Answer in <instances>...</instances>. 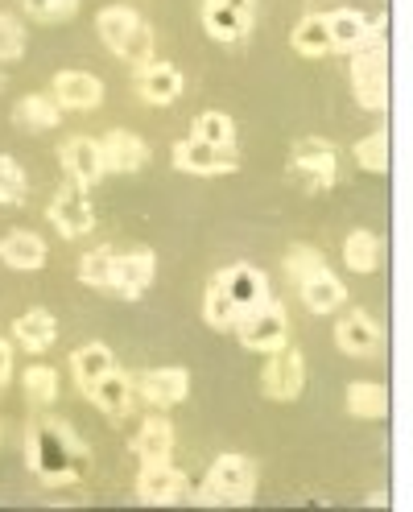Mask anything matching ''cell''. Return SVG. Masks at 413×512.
Returning a JSON list of instances; mask_svg holds the SVG:
<instances>
[{"instance_id": "obj_1", "label": "cell", "mask_w": 413, "mask_h": 512, "mask_svg": "<svg viewBox=\"0 0 413 512\" xmlns=\"http://www.w3.org/2000/svg\"><path fill=\"white\" fill-rule=\"evenodd\" d=\"M25 459L42 475V484L50 488H62V484H75L87 471V446L62 426V422H50V418H38L34 426L25 430Z\"/></svg>"}, {"instance_id": "obj_2", "label": "cell", "mask_w": 413, "mask_h": 512, "mask_svg": "<svg viewBox=\"0 0 413 512\" xmlns=\"http://www.w3.org/2000/svg\"><path fill=\"white\" fill-rule=\"evenodd\" d=\"M352 91H356L360 108L385 112V104H389V54H385V38H372L360 50H352Z\"/></svg>"}, {"instance_id": "obj_3", "label": "cell", "mask_w": 413, "mask_h": 512, "mask_svg": "<svg viewBox=\"0 0 413 512\" xmlns=\"http://www.w3.org/2000/svg\"><path fill=\"white\" fill-rule=\"evenodd\" d=\"M257 492V463L244 455H219L207 471V488H203V504H248Z\"/></svg>"}, {"instance_id": "obj_4", "label": "cell", "mask_w": 413, "mask_h": 512, "mask_svg": "<svg viewBox=\"0 0 413 512\" xmlns=\"http://www.w3.org/2000/svg\"><path fill=\"white\" fill-rule=\"evenodd\" d=\"M290 174L302 178V186L310 190H331L339 178V153L327 137H306L294 145L290 153Z\"/></svg>"}, {"instance_id": "obj_5", "label": "cell", "mask_w": 413, "mask_h": 512, "mask_svg": "<svg viewBox=\"0 0 413 512\" xmlns=\"http://www.w3.org/2000/svg\"><path fill=\"white\" fill-rule=\"evenodd\" d=\"M302 384H306V356L298 347H277L269 351V364L261 372V389L269 401H294L302 397Z\"/></svg>"}, {"instance_id": "obj_6", "label": "cell", "mask_w": 413, "mask_h": 512, "mask_svg": "<svg viewBox=\"0 0 413 512\" xmlns=\"http://www.w3.org/2000/svg\"><path fill=\"white\" fill-rule=\"evenodd\" d=\"M236 331H240V343L248 351H277V347H285V335H290V318H285L281 302L269 298L265 306L244 314L236 323Z\"/></svg>"}, {"instance_id": "obj_7", "label": "cell", "mask_w": 413, "mask_h": 512, "mask_svg": "<svg viewBox=\"0 0 413 512\" xmlns=\"http://www.w3.org/2000/svg\"><path fill=\"white\" fill-rule=\"evenodd\" d=\"M174 166L182 174H199V178H215V174H236L240 170V157L232 149H215L199 137H190V141H178L174 145Z\"/></svg>"}, {"instance_id": "obj_8", "label": "cell", "mask_w": 413, "mask_h": 512, "mask_svg": "<svg viewBox=\"0 0 413 512\" xmlns=\"http://www.w3.org/2000/svg\"><path fill=\"white\" fill-rule=\"evenodd\" d=\"M50 223L67 236V240H79L95 228V211H91V199H87V190L83 182H71V186H62L54 203H50Z\"/></svg>"}, {"instance_id": "obj_9", "label": "cell", "mask_w": 413, "mask_h": 512, "mask_svg": "<svg viewBox=\"0 0 413 512\" xmlns=\"http://www.w3.org/2000/svg\"><path fill=\"white\" fill-rule=\"evenodd\" d=\"M327 25H331L335 50H343V54H352V50H360L364 42H372V38L385 34V17L376 21V17L360 13V9H335V13H327Z\"/></svg>"}, {"instance_id": "obj_10", "label": "cell", "mask_w": 413, "mask_h": 512, "mask_svg": "<svg viewBox=\"0 0 413 512\" xmlns=\"http://www.w3.org/2000/svg\"><path fill=\"white\" fill-rule=\"evenodd\" d=\"M335 347L343 351V356L372 360V356H380V327L364 310H347L335 323Z\"/></svg>"}, {"instance_id": "obj_11", "label": "cell", "mask_w": 413, "mask_h": 512, "mask_svg": "<svg viewBox=\"0 0 413 512\" xmlns=\"http://www.w3.org/2000/svg\"><path fill=\"white\" fill-rule=\"evenodd\" d=\"M153 277H157V256H153V252H124V256H116L108 294L133 302V298H141V294L149 290Z\"/></svg>"}, {"instance_id": "obj_12", "label": "cell", "mask_w": 413, "mask_h": 512, "mask_svg": "<svg viewBox=\"0 0 413 512\" xmlns=\"http://www.w3.org/2000/svg\"><path fill=\"white\" fill-rule=\"evenodd\" d=\"M58 157H62V166H67L71 182L91 186V182H100V178L108 174V162H104V141H91V137H71V141H62Z\"/></svg>"}, {"instance_id": "obj_13", "label": "cell", "mask_w": 413, "mask_h": 512, "mask_svg": "<svg viewBox=\"0 0 413 512\" xmlns=\"http://www.w3.org/2000/svg\"><path fill=\"white\" fill-rule=\"evenodd\" d=\"M137 393L157 409H174L190 393V372L186 368H153L137 380Z\"/></svg>"}, {"instance_id": "obj_14", "label": "cell", "mask_w": 413, "mask_h": 512, "mask_svg": "<svg viewBox=\"0 0 413 512\" xmlns=\"http://www.w3.org/2000/svg\"><path fill=\"white\" fill-rule=\"evenodd\" d=\"M219 277H224V285H228V294H232L240 318L269 302V277L257 265H232V269H224Z\"/></svg>"}, {"instance_id": "obj_15", "label": "cell", "mask_w": 413, "mask_h": 512, "mask_svg": "<svg viewBox=\"0 0 413 512\" xmlns=\"http://www.w3.org/2000/svg\"><path fill=\"white\" fill-rule=\"evenodd\" d=\"M137 496L145 504H174L186 496V475L170 463H141V479H137Z\"/></svg>"}, {"instance_id": "obj_16", "label": "cell", "mask_w": 413, "mask_h": 512, "mask_svg": "<svg viewBox=\"0 0 413 512\" xmlns=\"http://www.w3.org/2000/svg\"><path fill=\"white\" fill-rule=\"evenodd\" d=\"M54 100L71 112H91L104 100V83L87 71H58L54 75Z\"/></svg>"}, {"instance_id": "obj_17", "label": "cell", "mask_w": 413, "mask_h": 512, "mask_svg": "<svg viewBox=\"0 0 413 512\" xmlns=\"http://www.w3.org/2000/svg\"><path fill=\"white\" fill-rule=\"evenodd\" d=\"M87 397L95 401V409H100V413H108L112 422H120L124 413H129L133 397H137V380H133V376H124L120 368H112L108 376H100V380L91 384Z\"/></svg>"}, {"instance_id": "obj_18", "label": "cell", "mask_w": 413, "mask_h": 512, "mask_svg": "<svg viewBox=\"0 0 413 512\" xmlns=\"http://www.w3.org/2000/svg\"><path fill=\"white\" fill-rule=\"evenodd\" d=\"M104 162L112 174H137L149 162V149L137 133H129V128H112L104 137Z\"/></svg>"}, {"instance_id": "obj_19", "label": "cell", "mask_w": 413, "mask_h": 512, "mask_svg": "<svg viewBox=\"0 0 413 512\" xmlns=\"http://www.w3.org/2000/svg\"><path fill=\"white\" fill-rule=\"evenodd\" d=\"M298 294H302V302H306V310H314V314H331V310H339L343 302H347V290H343V281L323 265V269H314L302 285H298Z\"/></svg>"}, {"instance_id": "obj_20", "label": "cell", "mask_w": 413, "mask_h": 512, "mask_svg": "<svg viewBox=\"0 0 413 512\" xmlns=\"http://www.w3.org/2000/svg\"><path fill=\"white\" fill-rule=\"evenodd\" d=\"M0 261L17 273H34L46 265V244L38 232H9L0 240Z\"/></svg>"}, {"instance_id": "obj_21", "label": "cell", "mask_w": 413, "mask_h": 512, "mask_svg": "<svg viewBox=\"0 0 413 512\" xmlns=\"http://www.w3.org/2000/svg\"><path fill=\"white\" fill-rule=\"evenodd\" d=\"M137 87H141V100L166 108V104H174L178 95H182V71L170 67V62H149V67L141 71V83Z\"/></svg>"}, {"instance_id": "obj_22", "label": "cell", "mask_w": 413, "mask_h": 512, "mask_svg": "<svg viewBox=\"0 0 413 512\" xmlns=\"http://www.w3.org/2000/svg\"><path fill=\"white\" fill-rule=\"evenodd\" d=\"M133 451L141 463H170L174 455V426L166 418H145L137 438H133Z\"/></svg>"}, {"instance_id": "obj_23", "label": "cell", "mask_w": 413, "mask_h": 512, "mask_svg": "<svg viewBox=\"0 0 413 512\" xmlns=\"http://www.w3.org/2000/svg\"><path fill=\"white\" fill-rule=\"evenodd\" d=\"M290 46H294L302 58H327V54H335L327 13H310V17H302V21L294 25V34H290Z\"/></svg>"}, {"instance_id": "obj_24", "label": "cell", "mask_w": 413, "mask_h": 512, "mask_svg": "<svg viewBox=\"0 0 413 512\" xmlns=\"http://www.w3.org/2000/svg\"><path fill=\"white\" fill-rule=\"evenodd\" d=\"M203 29H207L215 42H240L248 29H252V17L228 9L224 0H203Z\"/></svg>"}, {"instance_id": "obj_25", "label": "cell", "mask_w": 413, "mask_h": 512, "mask_svg": "<svg viewBox=\"0 0 413 512\" xmlns=\"http://www.w3.org/2000/svg\"><path fill=\"white\" fill-rule=\"evenodd\" d=\"M137 25H141V13L129 9V5H108L100 9V17H95V29H100V42L108 50H124V42H129L137 34Z\"/></svg>"}, {"instance_id": "obj_26", "label": "cell", "mask_w": 413, "mask_h": 512, "mask_svg": "<svg viewBox=\"0 0 413 512\" xmlns=\"http://www.w3.org/2000/svg\"><path fill=\"white\" fill-rule=\"evenodd\" d=\"M112 368H116V360H112V351L104 343H83V347L71 351V376H75L79 389H91V384L100 376H108Z\"/></svg>"}, {"instance_id": "obj_27", "label": "cell", "mask_w": 413, "mask_h": 512, "mask_svg": "<svg viewBox=\"0 0 413 512\" xmlns=\"http://www.w3.org/2000/svg\"><path fill=\"white\" fill-rule=\"evenodd\" d=\"M385 409H389L385 384H372V380L347 384V413H352V418H360V422H376V418H385Z\"/></svg>"}, {"instance_id": "obj_28", "label": "cell", "mask_w": 413, "mask_h": 512, "mask_svg": "<svg viewBox=\"0 0 413 512\" xmlns=\"http://www.w3.org/2000/svg\"><path fill=\"white\" fill-rule=\"evenodd\" d=\"M17 343L25 351H46L54 339H58V323H54V314L50 310H25L17 318V327H13Z\"/></svg>"}, {"instance_id": "obj_29", "label": "cell", "mask_w": 413, "mask_h": 512, "mask_svg": "<svg viewBox=\"0 0 413 512\" xmlns=\"http://www.w3.org/2000/svg\"><path fill=\"white\" fill-rule=\"evenodd\" d=\"M203 318H207V327H215V331H232L240 323V310H236V302H232L228 285H224L219 273L211 277L207 294H203Z\"/></svg>"}, {"instance_id": "obj_30", "label": "cell", "mask_w": 413, "mask_h": 512, "mask_svg": "<svg viewBox=\"0 0 413 512\" xmlns=\"http://www.w3.org/2000/svg\"><path fill=\"white\" fill-rule=\"evenodd\" d=\"M58 120H62V104L54 100V95H25V100L17 104V124L34 128V133L58 128Z\"/></svg>"}, {"instance_id": "obj_31", "label": "cell", "mask_w": 413, "mask_h": 512, "mask_svg": "<svg viewBox=\"0 0 413 512\" xmlns=\"http://www.w3.org/2000/svg\"><path fill=\"white\" fill-rule=\"evenodd\" d=\"M343 265L352 273H376L380 269V240L372 232H352L343 240Z\"/></svg>"}, {"instance_id": "obj_32", "label": "cell", "mask_w": 413, "mask_h": 512, "mask_svg": "<svg viewBox=\"0 0 413 512\" xmlns=\"http://www.w3.org/2000/svg\"><path fill=\"white\" fill-rule=\"evenodd\" d=\"M21 389L29 397V405H54L58 401V372L46 364H34L21 372Z\"/></svg>"}, {"instance_id": "obj_33", "label": "cell", "mask_w": 413, "mask_h": 512, "mask_svg": "<svg viewBox=\"0 0 413 512\" xmlns=\"http://www.w3.org/2000/svg\"><path fill=\"white\" fill-rule=\"evenodd\" d=\"M195 137L215 145V149H232L236 145V124L224 112H199L195 116Z\"/></svg>"}, {"instance_id": "obj_34", "label": "cell", "mask_w": 413, "mask_h": 512, "mask_svg": "<svg viewBox=\"0 0 413 512\" xmlns=\"http://www.w3.org/2000/svg\"><path fill=\"white\" fill-rule=\"evenodd\" d=\"M112 269H116V252L112 248H91L79 265V277L91 285V290H108L112 285Z\"/></svg>"}, {"instance_id": "obj_35", "label": "cell", "mask_w": 413, "mask_h": 512, "mask_svg": "<svg viewBox=\"0 0 413 512\" xmlns=\"http://www.w3.org/2000/svg\"><path fill=\"white\" fill-rule=\"evenodd\" d=\"M356 162H360V170H368V174H385L389 170V137H385V128L380 133H368L364 141H356Z\"/></svg>"}, {"instance_id": "obj_36", "label": "cell", "mask_w": 413, "mask_h": 512, "mask_svg": "<svg viewBox=\"0 0 413 512\" xmlns=\"http://www.w3.org/2000/svg\"><path fill=\"white\" fill-rule=\"evenodd\" d=\"M323 252L319 248H306V244H294L290 252H285V277H290L294 285H302L314 269H323Z\"/></svg>"}, {"instance_id": "obj_37", "label": "cell", "mask_w": 413, "mask_h": 512, "mask_svg": "<svg viewBox=\"0 0 413 512\" xmlns=\"http://www.w3.org/2000/svg\"><path fill=\"white\" fill-rule=\"evenodd\" d=\"M29 182L13 157H0V203H25Z\"/></svg>"}, {"instance_id": "obj_38", "label": "cell", "mask_w": 413, "mask_h": 512, "mask_svg": "<svg viewBox=\"0 0 413 512\" xmlns=\"http://www.w3.org/2000/svg\"><path fill=\"white\" fill-rule=\"evenodd\" d=\"M120 58H124V62H129V67H137V71H145V67H149V62H153V29H149L145 21L137 25V34H133L129 42H124Z\"/></svg>"}, {"instance_id": "obj_39", "label": "cell", "mask_w": 413, "mask_h": 512, "mask_svg": "<svg viewBox=\"0 0 413 512\" xmlns=\"http://www.w3.org/2000/svg\"><path fill=\"white\" fill-rule=\"evenodd\" d=\"M25 54V29L0 13V62H9V58H21Z\"/></svg>"}, {"instance_id": "obj_40", "label": "cell", "mask_w": 413, "mask_h": 512, "mask_svg": "<svg viewBox=\"0 0 413 512\" xmlns=\"http://www.w3.org/2000/svg\"><path fill=\"white\" fill-rule=\"evenodd\" d=\"M25 9L38 21H67L79 9V0H25Z\"/></svg>"}, {"instance_id": "obj_41", "label": "cell", "mask_w": 413, "mask_h": 512, "mask_svg": "<svg viewBox=\"0 0 413 512\" xmlns=\"http://www.w3.org/2000/svg\"><path fill=\"white\" fill-rule=\"evenodd\" d=\"M9 372H13V347H9L5 339H0V384L9 380Z\"/></svg>"}, {"instance_id": "obj_42", "label": "cell", "mask_w": 413, "mask_h": 512, "mask_svg": "<svg viewBox=\"0 0 413 512\" xmlns=\"http://www.w3.org/2000/svg\"><path fill=\"white\" fill-rule=\"evenodd\" d=\"M228 9H236V13H244V17H252L257 13V0H224Z\"/></svg>"}]
</instances>
